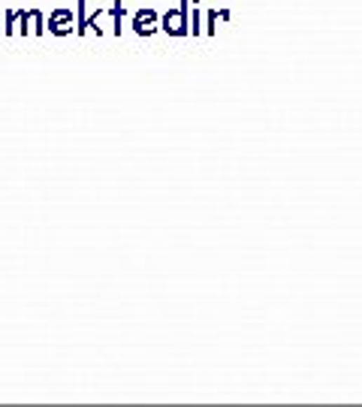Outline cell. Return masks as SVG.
Listing matches in <instances>:
<instances>
[{"instance_id":"6da1fadb","label":"cell","mask_w":362,"mask_h":407,"mask_svg":"<svg viewBox=\"0 0 362 407\" xmlns=\"http://www.w3.org/2000/svg\"><path fill=\"white\" fill-rule=\"evenodd\" d=\"M160 30H166V34H173V36L190 34V0H181V9L166 13L160 18Z\"/></svg>"},{"instance_id":"7a4b0ae2","label":"cell","mask_w":362,"mask_h":407,"mask_svg":"<svg viewBox=\"0 0 362 407\" xmlns=\"http://www.w3.org/2000/svg\"><path fill=\"white\" fill-rule=\"evenodd\" d=\"M157 25H160V18H157L154 9H142V13H136V18H133V30H136L139 36L154 34Z\"/></svg>"},{"instance_id":"3957f363","label":"cell","mask_w":362,"mask_h":407,"mask_svg":"<svg viewBox=\"0 0 362 407\" xmlns=\"http://www.w3.org/2000/svg\"><path fill=\"white\" fill-rule=\"evenodd\" d=\"M48 27H52L55 34H67V30L73 27V13H67V9H58V13L52 15V22H48Z\"/></svg>"},{"instance_id":"277c9868","label":"cell","mask_w":362,"mask_h":407,"mask_svg":"<svg viewBox=\"0 0 362 407\" xmlns=\"http://www.w3.org/2000/svg\"><path fill=\"white\" fill-rule=\"evenodd\" d=\"M217 30V13L211 9V13H206V27H203V34H215Z\"/></svg>"},{"instance_id":"5b68a950","label":"cell","mask_w":362,"mask_h":407,"mask_svg":"<svg viewBox=\"0 0 362 407\" xmlns=\"http://www.w3.org/2000/svg\"><path fill=\"white\" fill-rule=\"evenodd\" d=\"M109 13H112V18H115V34H121V18H124V6L115 4L112 9H109Z\"/></svg>"}]
</instances>
